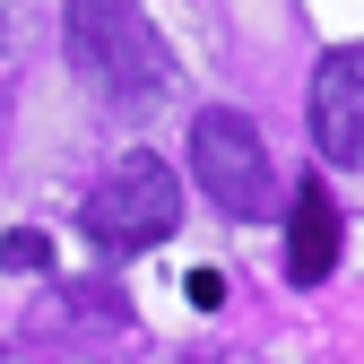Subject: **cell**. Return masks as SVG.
<instances>
[{"mask_svg": "<svg viewBox=\"0 0 364 364\" xmlns=\"http://www.w3.org/2000/svg\"><path fill=\"white\" fill-rule=\"evenodd\" d=\"M191 182L225 208V217H260L269 208V139L260 122L235 113V105H200L191 113Z\"/></svg>", "mask_w": 364, "mask_h": 364, "instance_id": "3957f363", "label": "cell"}, {"mask_svg": "<svg viewBox=\"0 0 364 364\" xmlns=\"http://www.w3.org/2000/svg\"><path fill=\"white\" fill-rule=\"evenodd\" d=\"M0 269H18V278H26V269H53V243H43L35 225H18V235L0 243Z\"/></svg>", "mask_w": 364, "mask_h": 364, "instance_id": "8992f818", "label": "cell"}, {"mask_svg": "<svg viewBox=\"0 0 364 364\" xmlns=\"http://www.w3.org/2000/svg\"><path fill=\"white\" fill-rule=\"evenodd\" d=\"M173 217H182V182H173V165L148 156V148L122 156L96 191H87V208H78V225H87L96 252H148V243L173 235Z\"/></svg>", "mask_w": 364, "mask_h": 364, "instance_id": "7a4b0ae2", "label": "cell"}, {"mask_svg": "<svg viewBox=\"0 0 364 364\" xmlns=\"http://www.w3.org/2000/svg\"><path fill=\"white\" fill-rule=\"evenodd\" d=\"M330 269H338V208H330L321 182H304L295 217H287V278L295 287H330Z\"/></svg>", "mask_w": 364, "mask_h": 364, "instance_id": "5b68a950", "label": "cell"}, {"mask_svg": "<svg viewBox=\"0 0 364 364\" xmlns=\"http://www.w3.org/2000/svg\"><path fill=\"white\" fill-rule=\"evenodd\" d=\"M304 122H312V148L330 165H364V43H338V53L312 61Z\"/></svg>", "mask_w": 364, "mask_h": 364, "instance_id": "277c9868", "label": "cell"}, {"mask_svg": "<svg viewBox=\"0 0 364 364\" xmlns=\"http://www.w3.org/2000/svg\"><path fill=\"white\" fill-rule=\"evenodd\" d=\"M0 122H9V105H0Z\"/></svg>", "mask_w": 364, "mask_h": 364, "instance_id": "ba28073f", "label": "cell"}, {"mask_svg": "<svg viewBox=\"0 0 364 364\" xmlns=\"http://www.w3.org/2000/svg\"><path fill=\"white\" fill-rule=\"evenodd\" d=\"M61 53L70 70L96 87V105L113 113H156L173 105V43L139 0H61Z\"/></svg>", "mask_w": 364, "mask_h": 364, "instance_id": "6da1fadb", "label": "cell"}, {"mask_svg": "<svg viewBox=\"0 0 364 364\" xmlns=\"http://www.w3.org/2000/svg\"><path fill=\"white\" fill-rule=\"evenodd\" d=\"M182 287H191V304H200V312H217V304H225V269H191Z\"/></svg>", "mask_w": 364, "mask_h": 364, "instance_id": "52a82bcc", "label": "cell"}]
</instances>
